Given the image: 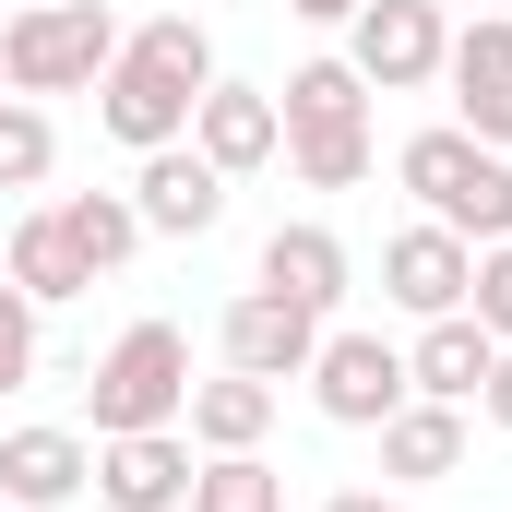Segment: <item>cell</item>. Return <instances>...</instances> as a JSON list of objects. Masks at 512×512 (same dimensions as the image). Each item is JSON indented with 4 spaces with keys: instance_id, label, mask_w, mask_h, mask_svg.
Returning a JSON list of instances; mask_svg holds the SVG:
<instances>
[{
    "instance_id": "5b68a950",
    "label": "cell",
    "mask_w": 512,
    "mask_h": 512,
    "mask_svg": "<svg viewBox=\"0 0 512 512\" xmlns=\"http://www.w3.org/2000/svg\"><path fill=\"white\" fill-rule=\"evenodd\" d=\"M405 346H393L382 322H322V346H310V405L334 417V429H382L393 405H405Z\"/></svg>"
},
{
    "instance_id": "9a60e30c",
    "label": "cell",
    "mask_w": 512,
    "mask_h": 512,
    "mask_svg": "<svg viewBox=\"0 0 512 512\" xmlns=\"http://www.w3.org/2000/svg\"><path fill=\"white\" fill-rule=\"evenodd\" d=\"M191 143L227 167V179H262L274 155H286V120H274V84H203V108H191Z\"/></svg>"
},
{
    "instance_id": "ba28073f",
    "label": "cell",
    "mask_w": 512,
    "mask_h": 512,
    "mask_svg": "<svg viewBox=\"0 0 512 512\" xmlns=\"http://www.w3.org/2000/svg\"><path fill=\"white\" fill-rule=\"evenodd\" d=\"M310 346H322V310H298L274 286H239L227 322H215V358L251 370V382H310Z\"/></svg>"
},
{
    "instance_id": "cb8c5ba5",
    "label": "cell",
    "mask_w": 512,
    "mask_h": 512,
    "mask_svg": "<svg viewBox=\"0 0 512 512\" xmlns=\"http://www.w3.org/2000/svg\"><path fill=\"white\" fill-rule=\"evenodd\" d=\"M36 322H48V310H36V298L0 274V393H24V382H36Z\"/></svg>"
},
{
    "instance_id": "5bb4252c",
    "label": "cell",
    "mask_w": 512,
    "mask_h": 512,
    "mask_svg": "<svg viewBox=\"0 0 512 512\" xmlns=\"http://www.w3.org/2000/svg\"><path fill=\"white\" fill-rule=\"evenodd\" d=\"M251 286H274V298H298V310H346V286H358V262H346V239L322 227V215H286L274 239H262V262H251Z\"/></svg>"
},
{
    "instance_id": "4316f807",
    "label": "cell",
    "mask_w": 512,
    "mask_h": 512,
    "mask_svg": "<svg viewBox=\"0 0 512 512\" xmlns=\"http://www.w3.org/2000/svg\"><path fill=\"white\" fill-rule=\"evenodd\" d=\"M322 512H405V489H334Z\"/></svg>"
},
{
    "instance_id": "7402d4cb",
    "label": "cell",
    "mask_w": 512,
    "mask_h": 512,
    "mask_svg": "<svg viewBox=\"0 0 512 512\" xmlns=\"http://www.w3.org/2000/svg\"><path fill=\"white\" fill-rule=\"evenodd\" d=\"M191 512H286V477H274L262 453H203V477H191Z\"/></svg>"
},
{
    "instance_id": "f1b7e54d",
    "label": "cell",
    "mask_w": 512,
    "mask_h": 512,
    "mask_svg": "<svg viewBox=\"0 0 512 512\" xmlns=\"http://www.w3.org/2000/svg\"><path fill=\"white\" fill-rule=\"evenodd\" d=\"M501 12H512V0H501Z\"/></svg>"
},
{
    "instance_id": "2e32d148",
    "label": "cell",
    "mask_w": 512,
    "mask_h": 512,
    "mask_svg": "<svg viewBox=\"0 0 512 512\" xmlns=\"http://www.w3.org/2000/svg\"><path fill=\"white\" fill-rule=\"evenodd\" d=\"M465 441H477V405H429V393H405V405L382 417V489H429V477H453Z\"/></svg>"
},
{
    "instance_id": "8fae6325",
    "label": "cell",
    "mask_w": 512,
    "mask_h": 512,
    "mask_svg": "<svg viewBox=\"0 0 512 512\" xmlns=\"http://www.w3.org/2000/svg\"><path fill=\"white\" fill-rule=\"evenodd\" d=\"M465 286H477V239H453V227H393L382 239V298L405 322H441V310H465Z\"/></svg>"
},
{
    "instance_id": "277c9868",
    "label": "cell",
    "mask_w": 512,
    "mask_h": 512,
    "mask_svg": "<svg viewBox=\"0 0 512 512\" xmlns=\"http://www.w3.org/2000/svg\"><path fill=\"white\" fill-rule=\"evenodd\" d=\"M179 405H191V334H179V322H131L120 346L84 370L96 441H120V429H179Z\"/></svg>"
},
{
    "instance_id": "6da1fadb",
    "label": "cell",
    "mask_w": 512,
    "mask_h": 512,
    "mask_svg": "<svg viewBox=\"0 0 512 512\" xmlns=\"http://www.w3.org/2000/svg\"><path fill=\"white\" fill-rule=\"evenodd\" d=\"M274 120H286V167L298 191H358L382 167V131H370V84L358 60H298L274 84Z\"/></svg>"
},
{
    "instance_id": "d6986e66",
    "label": "cell",
    "mask_w": 512,
    "mask_h": 512,
    "mask_svg": "<svg viewBox=\"0 0 512 512\" xmlns=\"http://www.w3.org/2000/svg\"><path fill=\"white\" fill-rule=\"evenodd\" d=\"M0 274H12L36 310H72V298L96 286V274H84V251L60 239V215H48V203H36V215H12V239H0Z\"/></svg>"
},
{
    "instance_id": "83f0119b",
    "label": "cell",
    "mask_w": 512,
    "mask_h": 512,
    "mask_svg": "<svg viewBox=\"0 0 512 512\" xmlns=\"http://www.w3.org/2000/svg\"><path fill=\"white\" fill-rule=\"evenodd\" d=\"M286 12H298V24H358L370 0H286Z\"/></svg>"
},
{
    "instance_id": "d4e9b609",
    "label": "cell",
    "mask_w": 512,
    "mask_h": 512,
    "mask_svg": "<svg viewBox=\"0 0 512 512\" xmlns=\"http://www.w3.org/2000/svg\"><path fill=\"white\" fill-rule=\"evenodd\" d=\"M465 310H477V322L512 346V239H489V251H477V286H465Z\"/></svg>"
},
{
    "instance_id": "4fadbf2b",
    "label": "cell",
    "mask_w": 512,
    "mask_h": 512,
    "mask_svg": "<svg viewBox=\"0 0 512 512\" xmlns=\"http://www.w3.org/2000/svg\"><path fill=\"white\" fill-rule=\"evenodd\" d=\"M96 489V441L84 429H0V512H72Z\"/></svg>"
},
{
    "instance_id": "603a6c76",
    "label": "cell",
    "mask_w": 512,
    "mask_h": 512,
    "mask_svg": "<svg viewBox=\"0 0 512 512\" xmlns=\"http://www.w3.org/2000/svg\"><path fill=\"white\" fill-rule=\"evenodd\" d=\"M131 48H155L179 84H215V36H203L191 12H155V24H131Z\"/></svg>"
},
{
    "instance_id": "ffe728a7",
    "label": "cell",
    "mask_w": 512,
    "mask_h": 512,
    "mask_svg": "<svg viewBox=\"0 0 512 512\" xmlns=\"http://www.w3.org/2000/svg\"><path fill=\"white\" fill-rule=\"evenodd\" d=\"M48 215H60V239L84 251V274H120V262L143 251V215H131V191H60Z\"/></svg>"
},
{
    "instance_id": "44dd1931",
    "label": "cell",
    "mask_w": 512,
    "mask_h": 512,
    "mask_svg": "<svg viewBox=\"0 0 512 512\" xmlns=\"http://www.w3.org/2000/svg\"><path fill=\"white\" fill-rule=\"evenodd\" d=\"M48 167H60V120L36 96H0V191H48Z\"/></svg>"
},
{
    "instance_id": "3957f363",
    "label": "cell",
    "mask_w": 512,
    "mask_h": 512,
    "mask_svg": "<svg viewBox=\"0 0 512 512\" xmlns=\"http://www.w3.org/2000/svg\"><path fill=\"white\" fill-rule=\"evenodd\" d=\"M120 60V12L108 0H24L0 24V84L12 96H96V72Z\"/></svg>"
},
{
    "instance_id": "484cf974",
    "label": "cell",
    "mask_w": 512,
    "mask_h": 512,
    "mask_svg": "<svg viewBox=\"0 0 512 512\" xmlns=\"http://www.w3.org/2000/svg\"><path fill=\"white\" fill-rule=\"evenodd\" d=\"M477 417H489V429H512V346L489 358V382H477Z\"/></svg>"
},
{
    "instance_id": "e0dca14e",
    "label": "cell",
    "mask_w": 512,
    "mask_h": 512,
    "mask_svg": "<svg viewBox=\"0 0 512 512\" xmlns=\"http://www.w3.org/2000/svg\"><path fill=\"white\" fill-rule=\"evenodd\" d=\"M274 405H286V382H251V370H215V382H191V405H179V429H191V453H262V441H274Z\"/></svg>"
},
{
    "instance_id": "52a82bcc",
    "label": "cell",
    "mask_w": 512,
    "mask_h": 512,
    "mask_svg": "<svg viewBox=\"0 0 512 512\" xmlns=\"http://www.w3.org/2000/svg\"><path fill=\"white\" fill-rule=\"evenodd\" d=\"M346 60H358L370 96H417V84H441L453 24H441V0H370V12L346 24Z\"/></svg>"
},
{
    "instance_id": "ac0fdd59",
    "label": "cell",
    "mask_w": 512,
    "mask_h": 512,
    "mask_svg": "<svg viewBox=\"0 0 512 512\" xmlns=\"http://www.w3.org/2000/svg\"><path fill=\"white\" fill-rule=\"evenodd\" d=\"M489 358H501V334H489L477 310H441V322H417V346H405V382L429 393V405H477Z\"/></svg>"
},
{
    "instance_id": "9c48e42d",
    "label": "cell",
    "mask_w": 512,
    "mask_h": 512,
    "mask_svg": "<svg viewBox=\"0 0 512 512\" xmlns=\"http://www.w3.org/2000/svg\"><path fill=\"white\" fill-rule=\"evenodd\" d=\"M131 215H143V239H203L227 215V167L203 143H155V155H131Z\"/></svg>"
},
{
    "instance_id": "8992f818",
    "label": "cell",
    "mask_w": 512,
    "mask_h": 512,
    "mask_svg": "<svg viewBox=\"0 0 512 512\" xmlns=\"http://www.w3.org/2000/svg\"><path fill=\"white\" fill-rule=\"evenodd\" d=\"M191 108H203V84H179L155 48H131L120 36V60L96 72V131L108 143H131V155H155V143H191Z\"/></svg>"
},
{
    "instance_id": "30bf717a",
    "label": "cell",
    "mask_w": 512,
    "mask_h": 512,
    "mask_svg": "<svg viewBox=\"0 0 512 512\" xmlns=\"http://www.w3.org/2000/svg\"><path fill=\"white\" fill-rule=\"evenodd\" d=\"M191 477H203L191 429H120V441H96V501L108 512H191Z\"/></svg>"
},
{
    "instance_id": "7c38bea8",
    "label": "cell",
    "mask_w": 512,
    "mask_h": 512,
    "mask_svg": "<svg viewBox=\"0 0 512 512\" xmlns=\"http://www.w3.org/2000/svg\"><path fill=\"white\" fill-rule=\"evenodd\" d=\"M441 84H453V131H477V143H501V155H512V12L453 24Z\"/></svg>"
},
{
    "instance_id": "7a4b0ae2",
    "label": "cell",
    "mask_w": 512,
    "mask_h": 512,
    "mask_svg": "<svg viewBox=\"0 0 512 512\" xmlns=\"http://www.w3.org/2000/svg\"><path fill=\"white\" fill-rule=\"evenodd\" d=\"M393 179L417 191V215H429V227H453V239H477V251L512 239V155H501V143L429 120V131H405V143H393Z\"/></svg>"
}]
</instances>
